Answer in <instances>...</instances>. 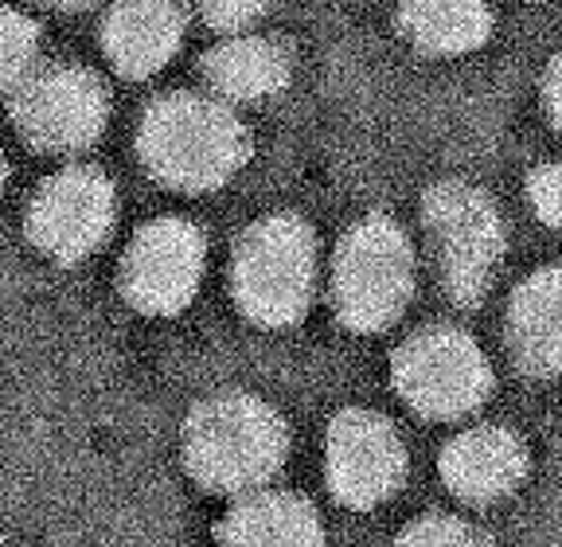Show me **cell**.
Instances as JSON below:
<instances>
[{
	"mask_svg": "<svg viewBox=\"0 0 562 547\" xmlns=\"http://www.w3.org/2000/svg\"><path fill=\"white\" fill-rule=\"evenodd\" d=\"M512 353L536 376L562 371V266L531 274L508 305Z\"/></svg>",
	"mask_w": 562,
	"mask_h": 547,
	"instance_id": "13",
	"label": "cell"
},
{
	"mask_svg": "<svg viewBox=\"0 0 562 547\" xmlns=\"http://www.w3.org/2000/svg\"><path fill=\"white\" fill-rule=\"evenodd\" d=\"M137 149L157 180L184 192H207L227 185L246 165L250 137L246 125L215 98L168 94L140 118Z\"/></svg>",
	"mask_w": 562,
	"mask_h": 547,
	"instance_id": "1",
	"label": "cell"
},
{
	"mask_svg": "<svg viewBox=\"0 0 562 547\" xmlns=\"http://www.w3.org/2000/svg\"><path fill=\"white\" fill-rule=\"evenodd\" d=\"M543 98H547V110H551L554 125L562 130V55L547 67V79H543Z\"/></svg>",
	"mask_w": 562,
	"mask_h": 547,
	"instance_id": "21",
	"label": "cell"
},
{
	"mask_svg": "<svg viewBox=\"0 0 562 547\" xmlns=\"http://www.w3.org/2000/svg\"><path fill=\"white\" fill-rule=\"evenodd\" d=\"M290 431L255 395H215L188 418L184 458L195 481L215 493H258L285 461Z\"/></svg>",
	"mask_w": 562,
	"mask_h": 547,
	"instance_id": "2",
	"label": "cell"
},
{
	"mask_svg": "<svg viewBox=\"0 0 562 547\" xmlns=\"http://www.w3.org/2000/svg\"><path fill=\"white\" fill-rule=\"evenodd\" d=\"M266 4L270 0H200V12L215 32H238V27L255 24Z\"/></svg>",
	"mask_w": 562,
	"mask_h": 547,
	"instance_id": "20",
	"label": "cell"
},
{
	"mask_svg": "<svg viewBox=\"0 0 562 547\" xmlns=\"http://www.w3.org/2000/svg\"><path fill=\"white\" fill-rule=\"evenodd\" d=\"M238 310L255 325L285 328L305 317L316 286V243L297 215H270L246 227L231 266Z\"/></svg>",
	"mask_w": 562,
	"mask_h": 547,
	"instance_id": "3",
	"label": "cell"
},
{
	"mask_svg": "<svg viewBox=\"0 0 562 547\" xmlns=\"http://www.w3.org/2000/svg\"><path fill=\"white\" fill-rule=\"evenodd\" d=\"M207 266L203 231L188 220H153L133 235L122 258V293L149 317H172L195 298Z\"/></svg>",
	"mask_w": 562,
	"mask_h": 547,
	"instance_id": "8",
	"label": "cell"
},
{
	"mask_svg": "<svg viewBox=\"0 0 562 547\" xmlns=\"http://www.w3.org/2000/svg\"><path fill=\"white\" fill-rule=\"evenodd\" d=\"M40 52V24L24 12L0 9V94L16 90L32 75Z\"/></svg>",
	"mask_w": 562,
	"mask_h": 547,
	"instance_id": "17",
	"label": "cell"
},
{
	"mask_svg": "<svg viewBox=\"0 0 562 547\" xmlns=\"http://www.w3.org/2000/svg\"><path fill=\"white\" fill-rule=\"evenodd\" d=\"M223 547H325L313 504L297 493H250L220 528Z\"/></svg>",
	"mask_w": 562,
	"mask_h": 547,
	"instance_id": "14",
	"label": "cell"
},
{
	"mask_svg": "<svg viewBox=\"0 0 562 547\" xmlns=\"http://www.w3.org/2000/svg\"><path fill=\"white\" fill-rule=\"evenodd\" d=\"M105 55L130 79H149L184 40V9L176 0H117L102 27Z\"/></svg>",
	"mask_w": 562,
	"mask_h": 547,
	"instance_id": "12",
	"label": "cell"
},
{
	"mask_svg": "<svg viewBox=\"0 0 562 547\" xmlns=\"http://www.w3.org/2000/svg\"><path fill=\"white\" fill-rule=\"evenodd\" d=\"M290 52L270 36H238L223 40L203 55V79L220 98L258 102L290 87Z\"/></svg>",
	"mask_w": 562,
	"mask_h": 547,
	"instance_id": "15",
	"label": "cell"
},
{
	"mask_svg": "<svg viewBox=\"0 0 562 547\" xmlns=\"http://www.w3.org/2000/svg\"><path fill=\"white\" fill-rule=\"evenodd\" d=\"M414 293V250L395 220L371 215L340 238L333 263L336 313L356 333H379Z\"/></svg>",
	"mask_w": 562,
	"mask_h": 547,
	"instance_id": "4",
	"label": "cell"
},
{
	"mask_svg": "<svg viewBox=\"0 0 562 547\" xmlns=\"http://www.w3.org/2000/svg\"><path fill=\"white\" fill-rule=\"evenodd\" d=\"M395 391L426 418L469 415L488 399L492 368L461 328H422L395 353Z\"/></svg>",
	"mask_w": 562,
	"mask_h": 547,
	"instance_id": "6",
	"label": "cell"
},
{
	"mask_svg": "<svg viewBox=\"0 0 562 547\" xmlns=\"http://www.w3.org/2000/svg\"><path fill=\"white\" fill-rule=\"evenodd\" d=\"M12 122L35 149L79 153L102 137L110 122V94L94 71L59 63L20 82L12 98Z\"/></svg>",
	"mask_w": 562,
	"mask_h": 547,
	"instance_id": "7",
	"label": "cell"
},
{
	"mask_svg": "<svg viewBox=\"0 0 562 547\" xmlns=\"http://www.w3.org/2000/svg\"><path fill=\"white\" fill-rule=\"evenodd\" d=\"M524 473V442L504 426H473L441 450V477H446L449 493L469 504H492L516 493Z\"/></svg>",
	"mask_w": 562,
	"mask_h": 547,
	"instance_id": "11",
	"label": "cell"
},
{
	"mask_svg": "<svg viewBox=\"0 0 562 547\" xmlns=\"http://www.w3.org/2000/svg\"><path fill=\"white\" fill-rule=\"evenodd\" d=\"M398 547H492L481 528L453 516H422L418 524L403 532Z\"/></svg>",
	"mask_w": 562,
	"mask_h": 547,
	"instance_id": "18",
	"label": "cell"
},
{
	"mask_svg": "<svg viewBox=\"0 0 562 547\" xmlns=\"http://www.w3.org/2000/svg\"><path fill=\"white\" fill-rule=\"evenodd\" d=\"M406 40L430 55H465L488 40L492 12L484 0H403Z\"/></svg>",
	"mask_w": 562,
	"mask_h": 547,
	"instance_id": "16",
	"label": "cell"
},
{
	"mask_svg": "<svg viewBox=\"0 0 562 547\" xmlns=\"http://www.w3.org/2000/svg\"><path fill=\"white\" fill-rule=\"evenodd\" d=\"M114 185L98 168H63L27 208V238L55 263H82L114 227Z\"/></svg>",
	"mask_w": 562,
	"mask_h": 547,
	"instance_id": "9",
	"label": "cell"
},
{
	"mask_svg": "<svg viewBox=\"0 0 562 547\" xmlns=\"http://www.w3.org/2000/svg\"><path fill=\"white\" fill-rule=\"evenodd\" d=\"M426 231L449 298L457 305H476L488 293L508 247L501 212L481 188L449 180L426 196Z\"/></svg>",
	"mask_w": 562,
	"mask_h": 547,
	"instance_id": "5",
	"label": "cell"
},
{
	"mask_svg": "<svg viewBox=\"0 0 562 547\" xmlns=\"http://www.w3.org/2000/svg\"><path fill=\"white\" fill-rule=\"evenodd\" d=\"M527 200L536 208V215L551 227H562V160L536 168L527 180Z\"/></svg>",
	"mask_w": 562,
	"mask_h": 547,
	"instance_id": "19",
	"label": "cell"
},
{
	"mask_svg": "<svg viewBox=\"0 0 562 547\" xmlns=\"http://www.w3.org/2000/svg\"><path fill=\"white\" fill-rule=\"evenodd\" d=\"M40 4H47V9H59V12H79V9H87L90 0H40Z\"/></svg>",
	"mask_w": 562,
	"mask_h": 547,
	"instance_id": "22",
	"label": "cell"
},
{
	"mask_svg": "<svg viewBox=\"0 0 562 547\" xmlns=\"http://www.w3.org/2000/svg\"><path fill=\"white\" fill-rule=\"evenodd\" d=\"M4 177H9V165H4V153H0V188H4Z\"/></svg>",
	"mask_w": 562,
	"mask_h": 547,
	"instance_id": "23",
	"label": "cell"
},
{
	"mask_svg": "<svg viewBox=\"0 0 562 547\" xmlns=\"http://www.w3.org/2000/svg\"><path fill=\"white\" fill-rule=\"evenodd\" d=\"M398 431L371 411H344L328 426V489L348 509H375L403 485Z\"/></svg>",
	"mask_w": 562,
	"mask_h": 547,
	"instance_id": "10",
	"label": "cell"
}]
</instances>
